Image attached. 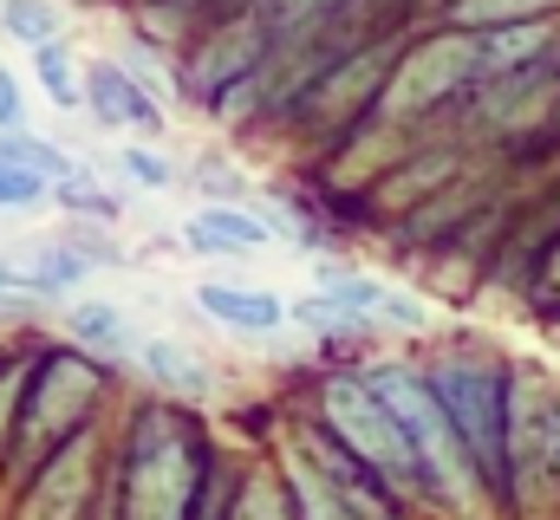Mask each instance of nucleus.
<instances>
[{
  "label": "nucleus",
  "mask_w": 560,
  "mask_h": 520,
  "mask_svg": "<svg viewBox=\"0 0 560 520\" xmlns=\"http://www.w3.org/2000/svg\"><path fill=\"white\" fill-rule=\"evenodd\" d=\"M365 385L398 410V423H405V436H411V449H418L430 488H436L456 515H469V508H476V475H482V469H476L463 429L450 423L443 397L430 390V378H411V371H372Z\"/></svg>",
  "instance_id": "obj_1"
},
{
  "label": "nucleus",
  "mask_w": 560,
  "mask_h": 520,
  "mask_svg": "<svg viewBox=\"0 0 560 520\" xmlns=\"http://www.w3.org/2000/svg\"><path fill=\"white\" fill-rule=\"evenodd\" d=\"M196 495V456L170 410L138 416L131 456H125V520H189Z\"/></svg>",
  "instance_id": "obj_2"
},
{
  "label": "nucleus",
  "mask_w": 560,
  "mask_h": 520,
  "mask_svg": "<svg viewBox=\"0 0 560 520\" xmlns=\"http://www.w3.org/2000/svg\"><path fill=\"white\" fill-rule=\"evenodd\" d=\"M326 423H332V436H339L372 475H385L392 488H418V475H423L418 449H411L398 410L365 385V378H332V385H326Z\"/></svg>",
  "instance_id": "obj_3"
},
{
  "label": "nucleus",
  "mask_w": 560,
  "mask_h": 520,
  "mask_svg": "<svg viewBox=\"0 0 560 520\" xmlns=\"http://www.w3.org/2000/svg\"><path fill=\"white\" fill-rule=\"evenodd\" d=\"M430 390L443 397L450 423L463 429L476 469L489 482H509V378H495L482 365H443V371H430Z\"/></svg>",
  "instance_id": "obj_4"
},
{
  "label": "nucleus",
  "mask_w": 560,
  "mask_h": 520,
  "mask_svg": "<svg viewBox=\"0 0 560 520\" xmlns=\"http://www.w3.org/2000/svg\"><path fill=\"white\" fill-rule=\"evenodd\" d=\"M287 475H293V495L313 520H398L385 508V495H372L352 462H339L332 449L319 442H293L287 449Z\"/></svg>",
  "instance_id": "obj_5"
},
{
  "label": "nucleus",
  "mask_w": 560,
  "mask_h": 520,
  "mask_svg": "<svg viewBox=\"0 0 560 520\" xmlns=\"http://www.w3.org/2000/svg\"><path fill=\"white\" fill-rule=\"evenodd\" d=\"M469 79H476V39L469 33L423 39L418 52L392 72V85H385V118H418V111H430L436 98H450Z\"/></svg>",
  "instance_id": "obj_6"
},
{
  "label": "nucleus",
  "mask_w": 560,
  "mask_h": 520,
  "mask_svg": "<svg viewBox=\"0 0 560 520\" xmlns=\"http://www.w3.org/2000/svg\"><path fill=\"white\" fill-rule=\"evenodd\" d=\"M98 397V371L85 365V358H52L46 371H39V390H33V403H26V449L39 456V449H52L79 416H85V403Z\"/></svg>",
  "instance_id": "obj_7"
},
{
  "label": "nucleus",
  "mask_w": 560,
  "mask_h": 520,
  "mask_svg": "<svg viewBox=\"0 0 560 520\" xmlns=\"http://www.w3.org/2000/svg\"><path fill=\"white\" fill-rule=\"evenodd\" d=\"M85 482H92V442L72 436L33 482V495L20 501L13 520H79V501H85Z\"/></svg>",
  "instance_id": "obj_8"
},
{
  "label": "nucleus",
  "mask_w": 560,
  "mask_h": 520,
  "mask_svg": "<svg viewBox=\"0 0 560 520\" xmlns=\"http://www.w3.org/2000/svg\"><path fill=\"white\" fill-rule=\"evenodd\" d=\"M85 98H92V111L112 130H156L163 125L156 105H150V92H143L125 66H92L85 72Z\"/></svg>",
  "instance_id": "obj_9"
},
{
  "label": "nucleus",
  "mask_w": 560,
  "mask_h": 520,
  "mask_svg": "<svg viewBox=\"0 0 560 520\" xmlns=\"http://www.w3.org/2000/svg\"><path fill=\"white\" fill-rule=\"evenodd\" d=\"M268 222L261 215H248V209H196L189 215V228H183V241L196 248V255H255V248H268Z\"/></svg>",
  "instance_id": "obj_10"
},
{
  "label": "nucleus",
  "mask_w": 560,
  "mask_h": 520,
  "mask_svg": "<svg viewBox=\"0 0 560 520\" xmlns=\"http://www.w3.org/2000/svg\"><path fill=\"white\" fill-rule=\"evenodd\" d=\"M196 306H202L215 326H229V332H275L280 319H287V306H280L275 293H255V286H222V280L196 286Z\"/></svg>",
  "instance_id": "obj_11"
},
{
  "label": "nucleus",
  "mask_w": 560,
  "mask_h": 520,
  "mask_svg": "<svg viewBox=\"0 0 560 520\" xmlns=\"http://www.w3.org/2000/svg\"><path fill=\"white\" fill-rule=\"evenodd\" d=\"M319 293H326V299H339L352 319H398V326H418V306H411L405 293L378 286V280H359V273L326 267V273H319Z\"/></svg>",
  "instance_id": "obj_12"
},
{
  "label": "nucleus",
  "mask_w": 560,
  "mask_h": 520,
  "mask_svg": "<svg viewBox=\"0 0 560 520\" xmlns=\"http://www.w3.org/2000/svg\"><path fill=\"white\" fill-rule=\"evenodd\" d=\"M541 46H548V26H535V20H509V26H489V33L476 39V72L502 79V72L528 66Z\"/></svg>",
  "instance_id": "obj_13"
},
{
  "label": "nucleus",
  "mask_w": 560,
  "mask_h": 520,
  "mask_svg": "<svg viewBox=\"0 0 560 520\" xmlns=\"http://www.w3.org/2000/svg\"><path fill=\"white\" fill-rule=\"evenodd\" d=\"M261 46H268V20H248V26H235V33H222L202 59H196V85H222V79H242L255 59H261Z\"/></svg>",
  "instance_id": "obj_14"
},
{
  "label": "nucleus",
  "mask_w": 560,
  "mask_h": 520,
  "mask_svg": "<svg viewBox=\"0 0 560 520\" xmlns=\"http://www.w3.org/2000/svg\"><path fill=\"white\" fill-rule=\"evenodd\" d=\"M72 339H79L85 352L125 358V352H131V319H125L118 306H105V299H79V306H72Z\"/></svg>",
  "instance_id": "obj_15"
},
{
  "label": "nucleus",
  "mask_w": 560,
  "mask_h": 520,
  "mask_svg": "<svg viewBox=\"0 0 560 520\" xmlns=\"http://www.w3.org/2000/svg\"><path fill=\"white\" fill-rule=\"evenodd\" d=\"M143 371H150L156 385H170V390H209L202 352L183 345V339H150V345H143Z\"/></svg>",
  "instance_id": "obj_16"
},
{
  "label": "nucleus",
  "mask_w": 560,
  "mask_h": 520,
  "mask_svg": "<svg viewBox=\"0 0 560 520\" xmlns=\"http://www.w3.org/2000/svg\"><path fill=\"white\" fill-rule=\"evenodd\" d=\"M0 26H7V39H20V46H52L59 39V7L52 0H7L0 7Z\"/></svg>",
  "instance_id": "obj_17"
},
{
  "label": "nucleus",
  "mask_w": 560,
  "mask_h": 520,
  "mask_svg": "<svg viewBox=\"0 0 560 520\" xmlns=\"http://www.w3.org/2000/svg\"><path fill=\"white\" fill-rule=\"evenodd\" d=\"M33 79H39V92H46L59 111H72V105L85 98V85H79V72H72V59H66V46H59V39L33 52Z\"/></svg>",
  "instance_id": "obj_18"
},
{
  "label": "nucleus",
  "mask_w": 560,
  "mask_h": 520,
  "mask_svg": "<svg viewBox=\"0 0 560 520\" xmlns=\"http://www.w3.org/2000/svg\"><path fill=\"white\" fill-rule=\"evenodd\" d=\"M0 156L20 163V169H33V176H46V182H72V163H66L52 143L26 137V130H0Z\"/></svg>",
  "instance_id": "obj_19"
},
{
  "label": "nucleus",
  "mask_w": 560,
  "mask_h": 520,
  "mask_svg": "<svg viewBox=\"0 0 560 520\" xmlns=\"http://www.w3.org/2000/svg\"><path fill=\"white\" fill-rule=\"evenodd\" d=\"M378 72H385V59H378V52H365V59H352V66H346L339 79H326V92H319V111H326V118H339V111H352V105L365 98V85H372Z\"/></svg>",
  "instance_id": "obj_20"
},
{
  "label": "nucleus",
  "mask_w": 560,
  "mask_h": 520,
  "mask_svg": "<svg viewBox=\"0 0 560 520\" xmlns=\"http://www.w3.org/2000/svg\"><path fill=\"white\" fill-rule=\"evenodd\" d=\"M560 0H456V20L463 26H509V20H535Z\"/></svg>",
  "instance_id": "obj_21"
},
{
  "label": "nucleus",
  "mask_w": 560,
  "mask_h": 520,
  "mask_svg": "<svg viewBox=\"0 0 560 520\" xmlns=\"http://www.w3.org/2000/svg\"><path fill=\"white\" fill-rule=\"evenodd\" d=\"M26 280H33L39 293H66L72 280H85V255H72V248H39V255L26 260Z\"/></svg>",
  "instance_id": "obj_22"
},
{
  "label": "nucleus",
  "mask_w": 560,
  "mask_h": 520,
  "mask_svg": "<svg viewBox=\"0 0 560 520\" xmlns=\"http://www.w3.org/2000/svg\"><path fill=\"white\" fill-rule=\"evenodd\" d=\"M39 196H46V176H33V169L0 156V209H33Z\"/></svg>",
  "instance_id": "obj_23"
},
{
  "label": "nucleus",
  "mask_w": 560,
  "mask_h": 520,
  "mask_svg": "<svg viewBox=\"0 0 560 520\" xmlns=\"http://www.w3.org/2000/svg\"><path fill=\"white\" fill-rule=\"evenodd\" d=\"M229 520H280V495H275V482H248V488H242V501L229 508Z\"/></svg>",
  "instance_id": "obj_24"
},
{
  "label": "nucleus",
  "mask_w": 560,
  "mask_h": 520,
  "mask_svg": "<svg viewBox=\"0 0 560 520\" xmlns=\"http://www.w3.org/2000/svg\"><path fill=\"white\" fill-rule=\"evenodd\" d=\"M125 176H131V182H143V189H163L176 169H170L163 156H150V150H125Z\"/></svg>",
  "instance_id": "obj_25"
},
{
  "label": "nucleus",
  "mask_w": 560,
  "mask_h": 520,
  "mask_svg": "<svg viewBox=\"0 0 560 520\" xmlns=\"http://www.w3.org/2000/svg\"><path fill=\"white\" fill-rule=\"evenodd\" d=\"M319 7H332V0H268L261 20H268V26H293V20H306V13H319Z\"/></svg>",
  "instance_id": "obj_26"
},
{
  "label": "nucleus",
  "mask_w": 560,
  "mask_h": 520,
  "mask_svg": "<svg viewBox=\"0 0 560 520\" xmlns=\"http://www.w3.org/2000/svg\"><path fill=\"white\" fill-rule=\"evenodd\" d=\"M26 125V105H20V85L13 72H0V130H20Z\"/></svg>",
  "instance_id": "obj_27"
},
{
  "label": "nucleus",
  "mask_w": 560,
  "mask_h": 520,
  "mask_svg": "<svg viewBox=\"0 0 560 520\" xmlns=\"http://www.w3.org/2000/svg\"><path fill=\"white\" fill-rule=\"evenodd\" d=\"M20 378H26L20 365H7V371H0V436L13 429V403H20Z\"/></svg>",
  "instance_id": "obj_28"
},
{
  "label": "nucleus",
  "mask_w": 560,
  "mask_h": 520,
  "mask_svg": "<svg viewBox=\"0 0 560 520\" xmlns=\"http://www.w3.org/2000/svg\"><path fill=\"white\" fill-rule=\"evenodd\" d=\"M33 293H39V286L26 280V267H0V306H7V299H33Z\"/></svg>",
  "instance_id": "obj_29"
},
{
  "label": "nucleus",
  "mask_w": 560,
  "mask_h": 520,
  "mask_svg": "<svg viewBox=\"0 0 560 520\" xmlns=\"http://www.w3.org/2000/svg\"><path fill=\"white\" fill-rule=\"evenodd\" d=\"M548 293H560V248H555V260H548Z\"/></svg>",
  "instance_id": "obj_30"
}]
</instances>
